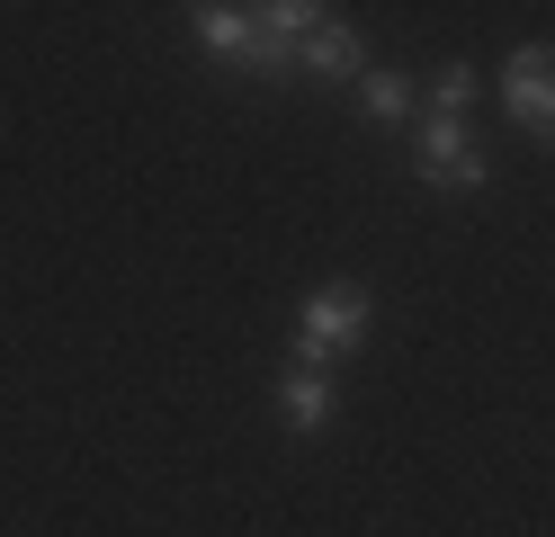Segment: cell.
Returning <instances> with one entry per match:
<instances>
[{"instance_id":"7","label":"cell","mask_w":555,"mask_h":537,"mask_svg":"<svg viewBox=\"0 0 555 537\" xmlns=\"http://www.w3.org/2000/svg\"><path fill=\"white\" fill-rule=\"evenodd\" d=\"M359 99H367V117H412V81H403V72H367V81H359Z\"/></svg>"},{"instance_id":"5","label":"cell","mask_w":555,"mask_h":537,"mask_svg":"<svg viewBox=\"0 0 555 537\" xmlns=\"http://www.w3.org/2000/svg\"><path fill=\"white\" fill-rule=\"evenodd\" d=\"M278 412H287V430H323L332 385H323L314 368H287V376H278Z\"/></svg>"},{"instance_id":"9","label":"cell","mask_w":555,"mask_h":537,"mask_svg":"<svg viewBox=\"0 0 555 537\" xmlns=\"http://www.w3.org/2000/svg\"><path fill=\"white\" fill-rule=\"evenodd\" d=\"M448 153H466V126L457 117H430L422 126V162H448Z\"/></svg>"},{"instance_id":"2","label":"cell","mask_w":555,"mask_h":537,"mask_svg":"<svg viewBox=\"0 0 555 537\" xmlns=\"http://www.w3.org/2000/svg\"><path fill=\"white\" fill-rule=\"evenodd\" d=\"M197 46H216V54L251 63V72H287L296 63V46H278V36L260 27V10H224V0H206V10H197Z\"/></svg>"},{"instance_id":"1","label":"cell","mask_w":555,"mask_h":537,"mask_svg":"<svg viewBox=\"0 0 555 537\" xmlns=\"http://www.w3.org/2000/svg\"><path fill=\"white\" fill-rule=\"evenodd\" d=\"M359 332H367V286H359V278L314 286V296H305V314H296V368L323 376V358L359 349Z\"/></svg>"},{"instance_id":"8","label":"cell","mask_w":555,"mask_h":537,"mask_svg":"<svg viewBox=\"0 0 555 537\" xmlns=\"http://www.w3.org/2000/svg\"><path fill=\"white\" fill-rule=\"evenodd\" d=\"M457 107H475V63H448L439 72V117H457Z\"/></svg>"},{"instance_id":"6","label":"cell","mask_w":555,"mask_h":537,"mask_svg":"<svg viewBox=\"0 0 555 537\" xmlns=\"http://www.w3.org/2000/svg\"><path fill=\"white\" fill-rule=\"evenodd\" d=\"M422 179H430V189H457V197H466V189H483V179H493V162L466 143V153H448V162H422Z\"/></svg>"},{"instance_id":"4","label":"cell","mask_w":555,"mask_h":537,"mask_svg":"<svg viewBox=\"0 0 555 537\" xmlns=\"http://www.w3.org/2000/svg\"><path fill=\"white\" fill-rule=\"evenodd\" d=\"M296 63H305V72H323V81H350V72L367 81V46H359V27H340V18H323L314 36H305Z\"/></svg>"},{"instance_id":"3","label":"cell","mask_w":555,"mask_h":537,"mask_svg":"<svg viewBox=\"0 0 555 537\" xmlns=\"http://www.w3.org/2000/svg\"><path fill=\"white\" fill-rule=\"evenodd\" d=\"M502 107H511L519 126L555 135V46H519V54L502 63Z\"/></svg>"}]
</instances>
